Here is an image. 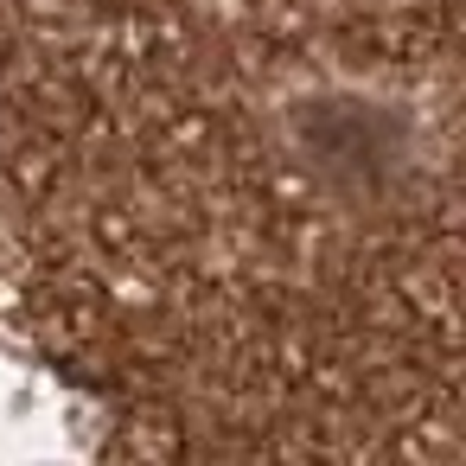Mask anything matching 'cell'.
<instances>
[{
	"instance_id": "6da1fadb",
	"label": "cell",
	"mask_w": 466,
	"mask_h": 466,
	"mask_svg": "<svg viewBox=\"0 0 466 466\" xmlns=\"http://www.w3.org/2000/svg\"><path fill=\"white\" fill-rule=\"evenodd\" d=\"M103 434H109V415L90 390L58 377L26 345L0 339V466L96 460Z\"/></svg>"
}]
</instances>
